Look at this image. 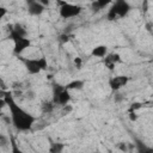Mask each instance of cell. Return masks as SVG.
<instances>
[{
    "label": "cell",
    "instance_id": "cell-1",
    "mask_svg": "<svg viewBox=\"0 0 153 153\" xmlns=\"http://www.w3.org/2000/svg\"><path fill=\"white\" fill-rule=\"evenodd\" d=\"M6 106H8L11 112V123L13 127L19 131H27L32 128V126L36 122V117L25 111L23 108H20L17 102L13 99L11 92H6L5 94Z\"/></svg>",
    "mask_w": 153,
    "mask_h": 153
},
{
    "label": "cell",
    "instance_id": "cell-2",
    "mask_svg": "<svg viewBox=\"0 0 153 153\" xmlns=\"http://www.w3.org/2000/svg\"><path fill=\"white\" fill-rule=\"evenodd\" d=\"M130 8L131 7L127 0H112V5L106 13V19L115 20L117 18H123L129 13Z\"/></svg>",
    "mask_w": 153,
    "mask_h": 153
},
{
    "label": "cell",
    "instance_id": "cell-3",
    "mask_svg": "<svg viewBox=\"0 0 153 153\" xmlns=\"http://www.w3.org/2000/svg\"><path fill=\"white\" fill-rule=\"evenodd\" d=\"M57 4L60 5L59 14H60V17L63 18V19L75 18V17H78V16H80V13L82 12V6H81V5L71 4V2L61 1V0H57Z\"/></svg>",
    "mask_w": 153,
    "mask_h": 153
},
{
    "label": "cell",
    "instance_id": "cell-4",
    "mask_svg": "<svg viewBox=\"0 0 153 153\" xmlns=\"http://www.w3.org/2000/svg\"><path fill=\"white\" fill-rule=\"evenodd\" d=\"M24 65L29 74L35 75L39 74L42 71H45L48 68V60L45 56L41 57H33V59H24Z\"/></svg>",
    "mask_w": 153,
    "mask_h": 153
},
{
    "label": "cell",
    "instance_id": "cell-5",
    "mask_svg": "<svg viewBox=\"0 0 153 153\" xmlns=\"http://www.w3.org/2000/svg\"><path fill=\"white\" fill-rule=\"evenodd\" d=\"M10 38L13 41L14 43V48H13V53L16 55H20L22 53H24L30 45H31V41L26 37V36H22L17 32H14L13 30L10 31Z\"/></svg>",
    "mask_w": 153,
    "mask_h": 153
},
{
    "label": "cell",
    "instance_id": "cell-6",
    "mask_svg": "<svg viewBox=\"0 0 153 153\" xmlns=\"http://www.w3.org/2000/svg\"><path fill=\"white\" fill-rule=\"evenodd\" d=\"M72 97H71V93L69 91L60 85V84H56L54 85V88H53V103L56 104V105H66L71 102Z\"/></svg>",
    "mask_w": 153,
    "mask_h": 153
},
{
    "label": "cell",
    "instance_id": "cell-7",
    "mask_svg": "<svg viewBox=\"0 0 153 153\" xmlns=\"http://www.w3.org/2000/svg\"><path fill=\"white\" fill-rule=\"evenodd\" d=\"M129 81V78L126 75H116V76H111L109 79V86L111 87V90L114 91H120L122 87H124Z\"/></svg>",
    "mask_w": 153,
    "mask_h": 153
},
{
    "label": "cell",
    "instance_id": "cell-8",
    "mask_svg": "<svg viewBox=\"0 0 153 153\" xmlns=\"http://www.w3.org/2000/svg\"><path fill=\"white\" fill-rule=\"evenodd\" d=\"M26 4H27V12L31 16H39L45 10V6L39 4L37 0H26Z\"/></svg>",
    "mask_w": 153,
    "mask_h": 153
},
{
    "label": "cell",
    "instance_id": "cell-9",
    "mask_svg": "<svg viewBox=\"0 0 153 153\" xmlns=\"http://www.w3.org/2000/svg\"><path fill=\"white\" fill-rule=\"evenodd\" d=\"M120 62H121V56L117 53H110L104 56V65L110 71H112L115 68V66Z\"/></svg>",
    "mask_w": 153,
    "mask_h": 153
},
{
    "label": "cell",
    "instance_id": "cell-10",
    "mask_svg": "<svg viewBox=\"0 0 153 153\" xmlns=\"http://www.w3.org/2000/svg\"><path fill=\"white\" fill-rule=\"evenodd\" d=\"M106 54H108L106 45H97V47L92 48V50H91V55L94 57H104Z\"/></svg>",
    "mask_w": 153,
    "mask_h": 153
},
{
    "label": "cell",
    "instance_id": "cell-11",
    "mask_svg": "<svg viewBox=\"0 0 153 153\" xmlns=\"http://www.w3.org/2000/svg\"><path fill=\"white\" fill-rule=\"evenodd\" d=\"M84 81L82 80H79V79H76V80H72V81H69L68 84H66L65 85V87L68 90V91H72V90H81L82 87H84Z\"/></svg>",
    "mask_w": 153,
    "mask_h": 153
},
{
    "label": "cell",
    "instance_id": "cell-12",
    "mask_svg": "<svg viewBox=\"0 0 153 153\" xmlns=\"http://www.w3.org/2000/svg\"><path fill=\"white\" fill-rule=\"evenodd\" d=\"M111 2H112V0H94L93 4H92V8H93V11L98 12V11L105 8Z\"/></svg>",
    "mask_w": 153,
    "mask_h": 153
},
{
    "label": "cell",
    "instance_id": "cell-13",
    "mask_svg": "<svg viewBox=\"0 0 153 153\" xmlns=\"http://www.w3.org/2000/svg\"><path fill=\"white\" fill-rule=\"evenodd\" d=\"M63 149V145L62 143H53L51 147L49 148V152L51 153H57V152H61Z\"/></svg>",
    "mask_w": 153,
    "mask_h": 153
},
{
    "label": "cell",
    "instance_id": "cell-14",
    "mask_svg": "<svg viewBox=\"0 0 153 153\" xmlns=\"http://www.w3.org/2000/svg\"><path fill=\"white\" fill-rule=\"evenodd\" d=\"M8 143H10L8 137L4 134H0V147H6Z\"/></svg>",
    "mask_w": 153,
    "mask_h": 153
},
{
    "label": "cell",
    "instance_id": "cell-15",
    "mask_svg": "<svg viewBox=\"0 0 153 153\" xmlns=\"http://www.w3.org/2000/svg\"><path fill=\"white\" fill-rule=\"evenodd\" d=\"M73 63H74V66H75L78 69H80V68L82 67V59H81V57H79V56H76V57H74Z\"/></svg>",
    "mask_w": 153,
    "mask_h": 153
},
{
    "label": "cell",
    "instance_id": "cell-16",
    "mask_svg": "<svg viewBox=\"0 0 153 153\" xmlns=\"http://www.w3.org/2000/svg\"><path fill=\"white\" fill-rule=\"evenodd\" d=\"M141 103H137V102H135V103H133L131 105H130V108H129V111H136L137 109H141Z\"/></svg>",
    "mask_w": 153,
    "mask_h": 153
},
{
    "label": "cell",
    "instance_id": "cell-17",
    "mask_svg": "<svg viewBox=\"0 0 153 153\" xmlns=\"http://www.w3.org/2000/svg\"><path fill=\"white\" fill-rule=\"evenodd\" d=\"M53 109H54V103H48V104H44V106H43L44 112H50Z\"/></svg>",
    "mask_w": 153,
    "mask_h": 153
},
{
    "label": "cell",
    "instance_id": "cell-18",
    "mask_svg": "<svg viewBox=\"0 0 153 153\" xmlns=\"http://www.w3.org/2000/svg\"><path fill=\"white\" fill-rule=\"evenodd\" d=\"M59 41H60L61 43H66V42H68V41H69V36H68L67 33H62V35L60 36Z\"/></svg>",
    "mask_w": 153,
    "mask_h": 153
},
{
    "label": "cell",
    "instance_id": "cell-19",
    "mask_svg": "<svg viewBox=\"0 0 153 153\" xmlns=\"http://www.w3.org/2000/svg\"><path fill=\"white\" fill-rule=\"evenodd\" d=\"M7 12H8V11H7V8L0 5V20H1L6 14H7Z\"/></svg>",
    "mask_w": 153,
    "mask_h": 153
},
{
    "label": "cell",
    "instance_id": "cell-20",
    "mask_svg": "<svg viewBox=\"0 0 153 153\" xmlns=\"http://www.w3.org/2000/svg\"><path fill=\"white\" fill-rule=\"evenodd\" d=\"M129 118H130V121H136L139 118V116L136 115L135 111H129Z\"/></svg>",
    "mask_w": 153,
    "mask_h": 153
},
{
    "label": "cell",
    "instance_id": "cell-21",
    "mask_svg": "<svg viewBox=\"0 0 153 153\" xmlns=\"http://www.w3.org/2000/svg\"><path fill=\"white\" fill-rule=\"evenodd\" d=\"M5 106H6V100H5V98H0V110L4 109Z\"/></svg>",
    "mask_w": 153,
    "mask_h": 153
},
{
    "label": "cell",
    "instance_id": "cell-22",
    "mask_svg": "<svg viewBox=\"0 0 153 153\" xmlns=\"http://www.w3.org/2000/svg\"><path fill=\"white\" fill-rule=\"evenodd\" d=\"M39 4H42L43 6H48L50 4V0H37Z\"/></svg>",
    "mask_w": 153,
    "mask_h": 153
},
{
    "label": "cell",
    "instance_id": "cell-23",
    "mask_svg": "<svg viewBox=\"0 0 153 153\" xmlns=\"http://www.w3.org/2000/svg\"><path fill=\"white\" fill-rule=\"evenodd\" d=\"M1 117H2V114H0V121H1Z\"/></svg>",
    "mask_w": 153,
    "mask_h": 153
}]
</instances>
